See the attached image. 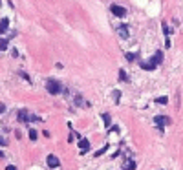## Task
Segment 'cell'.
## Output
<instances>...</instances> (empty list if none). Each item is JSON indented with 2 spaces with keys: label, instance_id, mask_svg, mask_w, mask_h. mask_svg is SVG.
<instances>
[{
  "label": "cell",
  "instance_id": "1",
  "mask_svg": "<svg viewBox=\"0 0 183 170\" xmlns=\"http://www.w3.org/2000/svg\"><path fill=\"white\" fill-rule=\"evenodd\" d=\"M46 90H48V93H51V95H59V93L62 91V86H60L59 81L50 79L48 82H46Z\"/></svg>",
  "mask_w": 183,
  "mask_h": 170
},
{
  "label": "cell",
  "instance_id": "2",
  "mask_svg": "<svg viewBox=\"0 0 183 170\" xmlns=\"http://www.w3.org/2000/svg\"><path fill=\"white\" fill-rule=\"evenodd\" d=\"M154 121H156V125L159 126L157 130H159V132H161V134H163V130H165V126L172 123V121H170V117H167V115H157V117H156Z\"/></svg>",
  "mask_w": 183,
  "mask_h": 170
},
{
  "label": "cell",
  "instance_id": "3",
  "mask_svg": "<svg viewBox=\"0 0 183 170\" xmlns=\"http://www.w3.org/2000/svg\"><path fill=\"white\" fill-rule=\"evenodd\" d=\"M110 11L116 15V17H119V18H123V17H126V9L125 8H121V6H117V4H112L110 6Z\"/></svg>",
  "mask_w": 183,
  "mask_h": 170
},
{
  "label": "cell",
  "instance_id": "4",
  "mask_svg": "<svg viewBox=\"0 0 183 170\" xmlns=\"http://www.w3.org/2000/svg\"><path fill=\"white\" fill-rule=\"evenodd\" d=\"M79 147H81V154L88 152V150H90V141H88V139H81V141H79Z\"/></svg>",
  "mask_w": 183,
  "mask_h": 170
},
{
  "label": "cell",
  "instance_id": "5",
  "mask_svg": "<svg viewBox=\"0 0 183 170\" xmlns=\"http://www.w3.org/2000/svg\"><path fill=\"white\" fill-rule=\"evenodd\" d=\"M156 66H157V64H156L152 59H150V62H141V68H143V70H148V71L156 70Z\"/></svg>",
  "mask_w": 183,
  "mask_h": 170
},
{
  "label": "cell",
  "instance_id": "6",
  "mask_svg": "<svg viewBox=\"0 0 183 170\" xmlns=\"http://www.w3.org/2000/svg\"><path fill=\"white\" fill-rule=\"evenodd\" d=\"M8 28H9V18H2L0 20V33L8 31Z\"/></svg>",
  "mask_w": 183,
  "mask_h": 170
},
{
  "label": "cell",
  "instance_id": "7",
  "mask_svg": "<svg viewBox=\"0 0 183 170\" xmlns=\"http://www.w3.org/2000/svg\"><path fill=\"white\" fill-rule=\"evenodd\" d=\"M48 165H50L51 168H55V166H59V159H57L53 154H50V156H48Z\"/></svg>",
  "mask_w": 183,
  "mask_h": 170
},
{
  "label": "cell",
  "instance_id": "8",
  "mask_svg": "<svg viewBox=\"0 0 183 170\" xmlns=\"http://www.w3.org/2000/svg\"><path fill=\"white\" fill-rule=\"evenodd\" d=\"M18 121H20V123H28V121H31V119L28 117V112L20 110V112H18Z\"/></svg>",
  "mask_w": 183,
  "mask_h": 170
},
{
  "label": "cell",
  "instance_id": "9",
  "mask_svg": "<svg viewBox=\"0 0 183 170\" xmlns=\"http://www.w3.org/2000/svg\"><path fill=\"white\" fill-rule=\"evenodd\" d=\"M152 60H154L156 64H161V62H163V51H156L154 57H152Z\"/></svg>",
  "mask_w": 183,
  "mask_h": 170
},
{
  "label": "cell",
  "instance_id": "10",
  "mask_svg": "<svg viewBox=\"0 0 183 170\" xmlns=\"http://www.w3.org/2000/svg\"><path fill=\"white\" fill-rule=\"evenodd\" d=\"M117 29H119V35L123 39H128V26H125V24H123V26H119Z\"/></svg>",
  "mask_w": 183,
  "mask_h": 170
},
{
  "label": "cell",
  "instance_id": "11",
  "mask_svg": "<svg viewBox=\"0 0 183 170\" xmlns=\"http://www.w3.org/2000/svg\"><path fill=\"white\" fill-rule=\"evenodd\" d=\"M134 168H135V161H132V159H128V163L123 165V170H134Z\"/></svg>",
  "mask_w": 183,
  "mask_h": 170
},
{
  "label": "cell",
  "instance_id": "12",
  "mask_svg": "<svg viewBox=\"0 0 183 170\" xmlns=\"http://www.w3.org/2000/svg\"><path fill=\"white\" fill-rule=\"evenodd\" d=\"M119 79H121L123 82H128V75H126L125 70H119Z\"/></svg>",
  "mask_w": 183,
  "mask_h": 170
},
{
  "label": "cell",
  "instance_id": "13",
  "mask_svg": "<svg viewBox=\"0 0 183 170\" xmlns=\"http://www.w3.org/2000/svg\"><path fill=\"white\" fill-rule=\"evenodd\" d=\"M103 121H104V126L108 128V126H110V123H112V117H110V113H104V115H103Z\"/></svg>",
  "mask_w": 183,
  "mask_h": 170
},
{
  "label": "cell",
  "instance_id": "14",
  "mask_svg": "<svg viewBox=\"0 0 183 170\" xmlns=\"http://www.w3.org/2000/svg\"><path fill=\"white\" fill-rule=\"evenodd\" d=\"M156 103H157V104H167V103H169V97H165V95H163V97H157Z\"/></svg>",
  "mask_w": 183,
  "mask_h": 170
},
{
  "label": "cell",
  "instance_id": "15",
  "mask_svg": "<svg viewBox=\"0 0 183 170\" xmlns=\"http://www.w3.org/2000/svg\"><path fill=\"white\" fill-rule=\"evenodd\" d=\"M6 48H8V40L6 39H0V51L6 50Z\"/></svg>",
  "mask_w": 183,
  "mask_h": 170
},
{
  "label": "cell",
  "instance_id": "16",
  "mask_svg": "<svg viewBox=\"0 0 183 170\" xmlns=\"http://www.w3.org/2000/svg\"><path fill=\"white\" fill-rule=\"evenodd\" d=\"M37 137H39V134H37V130H29V139H31V141H35Z\"/></svg>",
  "mask_w": 183,
  "mask_h": 170
},
{
  "label": "cell",
  "instance_id": "17",
  "mask_svg": "<svg viewBox=\"0 0 183 170\" xmlns=\"http://www.w3.org/2000/svg\"><path fill=\"white\" fill-rule=\"evenodd\" d=\"M106 150H108V144H106V147H103V148H101L99 152H95V157H99V156H103V154L106 152Z\"/></svg>",
  "mask_w": 183,
  "mask_h": 170
},
{
  "label": "cell",
  "instance_id": "18",
  "mask_svg": "<svg viewBox=\"0 0 183 170\" xmlns=\"http://www.w3.org/2000/svg\"><path fill=\"white\" fill-rule=\"evenodd\" d=\"M135 57H137V55H134V53H126V55H125V59H126V60H130V62H132V60H135Z\"/></svg>",
  "mask_w": 183,
  "mask_h": 170
},
{
  "label": "cell",
  "instance_id": "19",
  "mask_svg": "<svg viewBox=\"0 0 183 170\" xmlns=\"http://www.w3.org/2000/svg\"><path fill=\"white\" fill-rule=\"evenodd\" d=\"M6 144H8V141H6L2 135H0V147H6Z\"/></svg>",
  "mask_w": 183,
  "mask_h": 170
},
{
  "label": "cell",
  "instance_id": "20",
  "mask_svg": "<svg viewBox=\"0 0 183 170\" xmlns=\"http://www.w3.org/2000/svg\"><path fill=\"white\" fill-rule=\"evenodd\" d=\"M163 33L169 37V28H167V24H165V22H163Z\"/></svg>",
  "mask_w": 183,
  "mask_h": 170
},
{
  "label": "cell",
  "instance_id": "21",
  "mask_svg": "<svg viewBox=\"0 0 183 170\" xmlns=\"http://www.w3.org/2000/svg\"><path fill=\"white\" fill-rule=\"evenodd\" d=\"M20 77H24L26 81H29V75H28V73H24V71H20Z\"/></svg>",
  "mask_w": 183,
  "mask_h": 170
},
{
  "label": "cell",
  "instance_id": "22",
  "mask_svg": "<svg viewBox=\"0 0 183 170\" xmlns=\"http://www.w3.org/2000/svg\"><path fill=\"white\" fill-rule=\"evenodd\" d=\"M6 170H17V166H13V165H8V166H6Z\"/></svg>",
  "mask_w": 183,
  "mask_h": 170
},
{
  "label": "cell",
  "instance_id": "23",
  "mask_svg": "<svg viewBox=\"0 0 183 170\" xmlns=\"http://www.w3.org/2000/svg\"><path fill=\"white\" fill-rule=\"evenodd\" d=\"M4 110H6V106H4V104H2V103H0V113H2V112H4Z\"/></svg>",
  "mask_w": 183,
  "mask_h": 170
},
{
  "label": "cell",
  "instance_id": "24",
  "mask_svg": "<svg viewBox=\"0 0 183 170\" xmlns=\"http://www.w3.org/2000/svg\"><path fill=\"white\" fill-rule=\"evenodd\" d=\"M0 157H4V152H2V150H0Z\"/></svg>",
  "mask_w": 183,
  "mask_h": 170
}]
</instances>
